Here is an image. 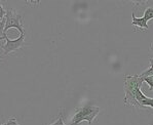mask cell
<instances>
[{"label": "cell", "instance_id": "cell-1", "mask_svg": "<svg viewBox=\"0 0 153 125\" xmlns=\"http://www.w3.org/2000/svg\"><path fill=\"white\" fill-rule=\"evenodd\" d=\"M143 78L139 75H126L124 76V98L123 103L126 106H135L139 107V104L136 100V93L138 89L141 88L143 84Z\"/></svg>", "mask_w": 153, "mask_h": 125}, {"label": "cell", "instance_id": "cell-2", "mask_svg": "<svg viewBox=\"0 0 153 125\" xmlns=\"http://www.w3.org/2000/svg\"><path fill=\"white\" fill-rule=\"evenodd\" d=\"M99 113H100V108L91 104H86L83 107L76 109L70 125H78L82 121H88V124H91Z\"/></svg>", "mask_w": 153, "mask_h": 125}, {"label": "cell", "instance_id": "cell-3", "mask_svg": "<svg viewBox=\"0 0 153 125\" xmlns=\"http://www.w3.org/2000/svg\"><path fill=\"white\" fill-rule=\"evenodd\" d=\"M22 18L23 16L21 15H18L15 9H8L5 15V27H4L3 34H6V32L11 28L18 29L20 31L21 35L25 34L24 27L22 25Z\"/></svg>", "mask_w": 153, "mask_h": 125}, {"label": "cell", "instance_id": "cell-4", "mask_svg": "<svg viewBox=\"0 0 153 125\" xmlns=\"http://www.w3.org/2000/svg\"><path fill=\"white\" fill-rule=\"evenodd\" d=\"M5 36V44L2 46V49H3V55H7L8 53H13V51H16L18 49L22 48L23 46L26 45L25 43V34L20 35V37L16 39H9L8 36L6 34H4Z\"/></svg>", "mask_w": 153, "mask_h": 125}, {"label": "cell", "instance_id": "cell-5", "mask_svg": "<svg viewBox=\"0 0 153 125\" xmlns=\"http://www.w3.org/2000/svg\"><path fill=\"white\" fill-rule=\"evenodd\" d=\"M131 25L135 26V27L140 28L141 30H148L149 29V26H148V22L145 20L144 18H137L135 15V13H131Z\"/></svg>", "mask_w": 153, "mask_h": 125}, {"label": "cell", "instance_id": "cell-6", "mask_svg": "<svg viewBox=\"0 0 153 125\" xmlns=\"http://www.w3.org/2000/svg\"><path fill=\"white\" fill-rule=\"evenodd\" d=\"M141 108H145V107H150V108H153V98H148L146 96L144 100L141 102L140 104Z\"/></svg>", "mask_w": 153, "mask_h": 125}, {"label": "cell", "instance_id": "cell-7", "mask_svg": "<svg viewBox=\"0 0 153 125\" xmlns=\"http://www.w3.org/2000/svg\"><path fill=\"white\" fill-rule=\"evenodd\" d=\"M143 18H144L147 22L150 20H153V7L146 8L145 11H144V16H143Z\"/></svg>", "mask_w": 153, "mask_h": 125}, {"label": "cell", "instance_id": "cell-8", "mask_svg": "<svg viewBox=\"0 0 153 125\" xmlns=\"http://www.w3.org/2000/svg\"><path fill=\"white\" fill-rule=\"evenodd\" d=\"M140 76V75H139ZM143 78V81L146 82V83L149 85V90L152 91L153 90V76H144L142 77Z\"/></svg>", "mask_w": 153, "mask_h": 125}, {"label": "cell", "instance_id": "cell-9", "mask_svg": "<svg viewBox=\"0 0 153 125\" xmlns=\"http://www.w3.org/2000/svg\"><path fill=\"white\" fill-rule=\"evenodd\" d=\"M49 125H65V124H64V122H63L62 114H60V115H59L58 120H56V121L55 122V123H53V124H49Z\"/></svg>", "mask_w": 153, "mask_h": 125}, {"label": "cell", "instance_id": "cell-10", "mask_svg": "<svg viewBox=\"0 0 153 125\" xmlns=\"http://www.w3.org/2000/svg\"><path fill=\"white\" fill-rule=\"evenodd\" d=\"M6 125H20V124L18 123V121H16V119L15 117H11L10 119L6 122Z\"/></svg>", "mask_w": 153, "mask_h": 125}, {"label": "cell", "instance_id": "cell-11", "mask_svg": "<svg viewBox=\"0 0 153 125\" xmlns=\"http://www.w3.org/2000/svg\"><path fill=\"white\" fill-rule=\"evenodd\" d=\"M6 15V11L5 9L3 8V6H2V4L0 3V20H2V18H4V16Z\"/></svg>", "mask_w": 153, "mask_h": 125}, {"label": "cell", "instance_id": "cell-12", "mask_svg": "<svg viewBox=\"0 0 153 125\" xmlns=\"http://www.w3.org/2000/svg\"><path fill=\"white\" fill-rule=\"evenodd\" d=\"M149 63H150V68L148 70H146L147 72H151V71H153V58H150Z\"/></svg>", "mask_w": 153, "mask_h": 125}, {"label": "cell", "instance_id": "cell-13", "mask_svg": "<svg viewBox=\"0 0 153 125\" xmlns=\"http://www.w3.org/2000/svg\"><path fill=\"white\" fill-rule=\"evenodd\" d=\"M1 40H5V36H4V34H3V36H0V41Z\"/></svg>", "mask_w": 153, "mask_h": 125}, {"label": "cell", "instance_id": "cell-14", "mask_svg": "<svg viewBox=\"0 0 153 125\" xmlns=\"http://www.w3.org/2000/svg\"><path fill=\"white\" fill-rule=\"evenodd\" d=\"M151 49H152V50H153V42H152V43H151Z\"/></svg>", "mask_w": 153, "mask_h": 125}, {"label": "cell", "instance_id": "cell-15", "mask_svg": "<svg viewBox=\"0 0 153 125\" xmlns=\"http://www.w3.org/2000/svg\"><path fill=\"white\" fill-rule=\"evenodd\" d=\"M2 62V61H1V58H0V63H1Z\"/></svg>", "mask_w": 153, "mask_h": 125}, {"label": "cell", "instance_id": "cell-16", "mask_svg": "<svg viewBox=\"0 0 153 125\" xmlns=\"http://www.w3.org/2000/svg\"><path fill=\"white\" fill-rule=\"evenodd\" d=\"M0 125H6V124H0Z\"/></svg>", "mask_w": 153, "mask_h": 125}]
</instances>
